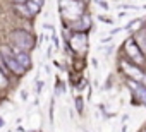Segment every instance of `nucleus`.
Wrapping results in <instances>:
<instances>
[{"instance_id": "nucleus-1", "label": "nucleus", "mask_w": 146, "mask_h": 132, "mask_svg": "<svg viewBox=\"0 0 146 132\" xmlns=\"http://www.w3.org/2000/svg\"><path fill=\"white\" fill-rule=\"evenodd\" d=\"M60 11L65 17L79 19L83 16V4L78 0H60Z\"/></svg>"}, {"instance_id": "nucleus-2", "label": "nucleus", "mask_w": 146, "mask_h": 132, "mask_svg": "<svg viewBox=\"0 0 146 132\" xmlns=\"http://www.w3.org/2000/svg\"><path fill=\"white\" fill-rule=\"evenodd\" d=\"M11 40H12V45L14 46H17V48H21V50H31L33 46H35V40H33V36L29 34V33H26V31H14L12 34H11Z\"/></svg>"}, {"instance_id": "nucleus-3", "label": "nucleus", "mask_w": 146, "mask_h": 132, "mask_svg": "<svg viewBox=\"0 0 146 132\" xmlns=\"http://www.w3.org/2000/svg\"><path fill=\"white\" fill-rule=\"evenodd\" d=\"M0 53H2V58L5 60V63L9 65V69H11L12 72H16L17 76H21V74L24 72V67L17 62V58H16V57H14L7 48H0Z\"/></svg>"}, {"instance_id": "nucleus-4", "label": "nucleus", "mask_w": 146, "mask_h": 132, "mask_svg": "<svg viewBox=\"0 0 146 132\" xmlns=\"http://www.w3.org/2000/svg\"><path fill=\"white\" fill-rule=\"evenodd\" d=\"M122 69L125 71V74H127V76H131V77H132V81L146 84V74H143V72L136 67V65H131L129 62H122Z\"/></svg>"}, {"instance_id": "nucleus-5", "label": "nucleus", "mask_w": 146, "mask_h": 132, "mask_svg": "<svg viewBox=\"0 0 146 132\" xmlns=\"http://www.w3.org/2000/svg\"><path fill=\"white\" fill-rule=\"evenodd\" d=\"M125 51H127V55H129L134 62H137V63H141V62L144 60L143 55H141V51H139L137 43H134L132 40H127V41H125Z\"/></svg>"}, {"instance_id": "nucleus-6", "label": "nucleus", "mask_w": 146, "mask_h": 132, "mask_svg": "<svg viewBox=\"0 0 146 132\" xmlns=\"http://www.w3.org/2000/svg\"><path fill=\"white\" fill-rule=\"evenodd\" d=\"M70 46L74 48L76 51H84V50L88 48V38H86L83 33L74 34V36L70 38Z\"/></svg>"}, {"instance_id": "nucleus-7", "label": "nucleus", "mask_w": 146, "mask_h": 132, "mask_svg": "<svg viewBox=\"0 0 146 132\" xmlns=\"http://www.w3.org/2000/svg\"><path fill=\"white\" fill-rule=\"evenodd\" d=\"M12 55L17 58V62L23 65L24 69L31 65V58H29V57L24 53V50H21V48H17V46H14V45H12Z\"/></svg>"}, {"instance_id": "nucleus-8", "label": "nucleus", "mask_w": 146, "mask_h": 132, "mask_svg": "<svg viewBox=\"0 0 146 132\" xmlns=\"http://www.w3.org/2000/svg\"><path fill=\"white\" fill-rule=\"evenodd\" d=\"M17 11H19V12H23L24 16H35V14H38L40 5L31 0V2H26L24 5H21V4H19V5H17Z\"/></svg>"}, {"instance_id": "nucleus-9", "label": "nucleus", "mask_w": 146, "mask_h": 132, "mask_svg": "<svg viewBox=\"0 0 146 132\" xmlns=\"http://www.w3.org/2000/svg\"><path fill=\"white\" fill-rule=\"evenodd\" d=\"M129 88H131V89L139 96V100L146 105V88H143V86H141L139 82H136V81H131V82H129Z\"/></svg>"}, {"instance_id": "nucleus-10", "label": "nucleus", "mask_w": 146, "mask_h": 132, "mask_svg": "<svg viewBox=\"0 0 146 132\" xmlns=\"http://www.w3.org/2000/svg\"><path fill=\"white\" fill-rule=\"evenodd\" d=\"M136 41H137V45L146 51V31H141V33H137V36H136Z\"/></svg>"}, {"instance_id": "nucleus-11", "label": "nucleus", "mask_w": 146, "mask_h": 132, "mask_svg": "<svg viewBox=\"0 0 146 132\" xmlns=\"http://www.w3.org/2000/svg\"><path fill=\"white\" fill-rule=\"evenodd\" d=\"M74 100H76V110H78V113H83V110H84V100H83V96H76Z\"/></svg>"}, {"instance_id": "nucleus-12", "label": "nucleus", "mask_w": 146, "mask_h": 132, "mask_svg": "<svg viewBox=\"0 0 146 132\" xmlns=\"http://www.w3.org/2000/svg\"><path fill=\"white\" fill-rule=\"evenodd\" d=\"M141 24V19H134L132 22H129L127 26H125V29H131V28H134V26H139Z\"/></svg>"}, {"instance_id": "nucleus-13", "label": "nucleus", "mask_w": 146, "mask_h": 132, "mask_svg": "<svg viewBox=\"0 0 146 132\" xmlns=\"http://www.w3.org/2000/svg\"><path fill=\"white\" fill-rule=\"evenodd\" d=\"M7 86V79H5V76L0 72V88H5Z\"/></svg>"}, {"instance_id": "nucleus-14", "label": "nucleus", "mask_w": 146, "mask_h": 132, "mask_svg": "<svg viewBox=\"0 0 146 132\" xmlns=\"http://www.w3.org/2000/svg\"><path fill=\"white\" fill-rule=\"evenodd\" d=\"M52 41H53V46H55V48H58V38H57V34H55V33L52 34Z\"/></svg>"}, {"instance_id": "nucleus-15", "label": "nucleus", "mask_w": 146, "mask_h": 132, "mask_svg": "<svg viewBox=\"0 0 146 132\" xmlns=\"http://www.w3.org/2000/svg\"><path fill=\"white\" fill-rule=\"evenodd\" d=\"M43 88H45V82H43V81H38V86H36V91H38V93H41V89H43Z\"/></svg>"}, {"instance_id": "nucleus-16", "label": "nucleus", "mask_w": 146, "mask_h": 132, "mask_svg": "<svg viewBox=\"0 0 146 132\" xmlns=\"http://www.w3.org/2000/svg\"><path fill=\"white\" fill-rule=\"evenodd\" d=\"M96 4H98L100 7H103V9H108V5H107V4L103 2V0H96Z\"/></svg>"}, {"instance_id": "nucleus-17", "label": "nucleus", "mask_w": 146, "mask_h": 132, "mask_svg": "<svg viewBox=\"0 0 146 132\" xmlns=\"http://www.w3.org/2000/svg\"><path fill=\"white\" fill-rule=\"evenodd\" d=\"M103 22H107V24H112V19H105V17H100Z\"/></svg>"}, {"instance_id": "nucleus-18", "label": "nucleus", "mask_w": 146, "mask_h": 132, "mask_svg": "<svg viewBox=\"0 0 146 132\" xmlns=\"http://www.w3.org/2000/svg\"><path fill=\"white\" fill-rule=\"evenodd\" d=\"M21 98H23V100H28V94H26V91H21Z\"/></svg>"}, {"instance_id": "nucleus-19", "label": "nucleus", "mask_w": 146, "mask_h": 132, "mask_svg": "<svg viewBox=\"0 0 146 132\" xmlns=\"http://www.w3.org/2000/svg\"><path fill=\"white\" fill-rule=\"evenodd\" d=\"M4 125H5V120H4V118H2V117H0V129H2V127H4Z\"/></svg>"}, {"instance_id": "nucleus-20", "label": "nucleus", "mask_w": 146, "mask_h": 132, "mask_svg": "<svg viewBox=\"0 0 146 132\" xmlns=\"http://www.w3.org/2000/svg\"><path fill=\"white\" fill-rule=\"evenodd\" d=\"M33 2H36V4H38V5L41 7V5H43V2H45V0H33Z\"/></svg>"}, {"instance_id": "nucleus-21", "label": "nucleus", "mask_w": 146, "mask_h": 132, "mask_svg": "<svg viewBox=\"0 0 146 132\" xmlns=\"http://www.w3.org/2000/svg\"><path fill=\"white\" fill-rule=\"evenodd\" d=\"M14 2H17V4H21V2H26V0H14Z\"/></svg>"}]
</instances>
